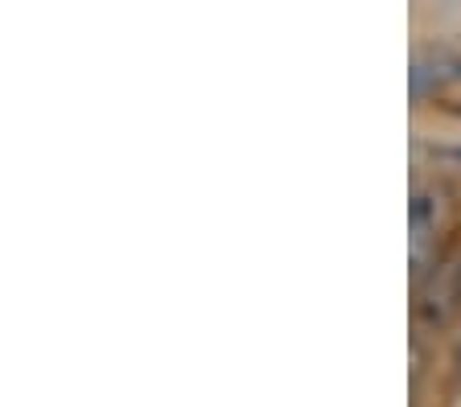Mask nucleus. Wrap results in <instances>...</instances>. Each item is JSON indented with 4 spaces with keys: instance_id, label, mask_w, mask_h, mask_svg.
Segmentation results:
<instances>
[{
    "instance_id": "nucleus-1",
    "label": "nucleus",
    "mask_w": 461,
    "mask_h": 407,
    "mask_svg": "<svg viewBox=\"0 0 461 407\" xmlns=\"http://www.w3.org/2000/svg\"><path fill=\"white\" fill-rule=\"evenodd\" d=\"M461 78V54L453 46H420L408 66V95L412 103H424L429 95L445 91Z\"/></svg>"
},
{
    "instance_id": "nucleus-2",
    "label": "nucleus",
    "mask_w": 461,
    "mask_h": 407,
    "mask_svg": "<svg viewBox=\"0 0 461 407\" xmlns=\"http://www.w3.org/2000/svg\"><path fill=\"white\" fill-rule=\"evenodd\" d=\"M432 226H437V202H432L429 190H416L412 194V260H420V247Z\"/></svg>"
},
{
    "instance_id": "nucleus-3",
    "label": "nucleus",
    "mask_w": 461,
    "mask_h": 407,
    "mask_svg": "<svg viewBox=\"0 0 461 407\" xmlns=\"http://www.w3.org/2000/svg\"><path fill=\"white\" fill-rule=\"evenodd\" d=\"M441 156H449V161H457V165H461V145L457 148H441Z\"/></svg>"
},
{
    "instance_id": "nucleus-4",
    "label": "nucleus",
    "mask_w": 461,
    "mask_h": 407,
    "mask_svg": "<svg viewBox=\"0 0 461 407\" xmlns=\"http://www.w3.org/2000/svg\"><path fill=\"white\" fill-rule=\"evenodd\" d=\"M453 367H457V383H461V346H457V358H453Z\"/></svg>"
}]
</instances>
